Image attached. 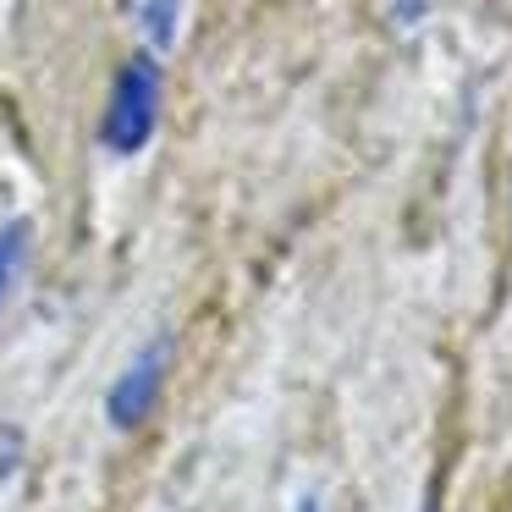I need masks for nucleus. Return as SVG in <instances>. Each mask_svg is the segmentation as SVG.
I'll list each match as a JSON object with an SVG mask.
<instances>
[{
    "label": "nucleus",
    "mask_w": 512,
    "mask_h": 512,
    "mask_svg": "<svg viewBox=\"0 0 512 512\" xmlns=\"http://www.w3.org/2000/svg\"><path fill=\"white\" fill-rule=\"evenodd\" d=\"M160 122V61L155 56H133L111 83V100L100 116V144L111 155H138L155 138Z\"/></svg>",
    "instance_id": "obj_1"
},
{
    "label": "nucleus",
    "mask_w": 512,
    "mask_h": 512,
    "mask_svg": "<svg viewBox=\"0 0 512 512\" xmlns=\"http://www.w3.org/2000/svg\"><path fill=\"white\" fill-rule=\"evenodd\" d=\"M166 364H171L166 336H155L149 347H138V353L127 358V369L111 380V391H105V419H111L116 430H138V424L155 413L160 386H166Z\"/></svg>",
    "instance_id": "obj_2"
},
{
    "label": "nucleus",
    "mask_w": 512,
    "mask_h": 512,
    "mask_svg": "<svg viewBox=\"0 0 512 512\" xmlns=\"http://www.w3.org/2000/svg\"><path fill=\"white\" fill-rule=\"evenodd\" d=\"M138 12V28H144V39L155 50H166L171 39H177V17H182V0H133Z\"/></svg>",
    "instance_id": "obj_3"
},
{
    "label": "nucleus",
    "mask_w": 512,
    "mask_h": 512,
    "mask_svg": "<svg viewBox=\"0 0 512 512\" xmlns=\"http://www.w3.org/2000/svg\"><path fill=\"white\" fill-rule=\"evenodd\" d=\"M17 243H23V226H6V232H0V292H6V281H12Z\"/></svg>",
    "instance_id": "obj_4"
},
{
    "label": "nucleus",
    "mask_w": 512,
    "mask_h": 512,
    "mask_svg": "<svg viewBox=\"0 0 512 512\" xmlns=\"http://www.w3.org/2000/svg\"><path fill=\"white\" fill-rule=\"evenodd\" d=\"M430 6H435V0H391V12H397L402 28H408V23H424V17H430Z\"/></svg>",
    "instance_id": "obj_5"
},
{
    "label": "nucleus",
    "mask_w": 512,
    "mask_h": 512,
    "mask_svg": "<svg viewBox=\"0 0 512 512\" xmlns=\"http://www.w3.org/2000/svg\"><path fill=\"white\" fill-rule=\"evenodd\" d=\"M292 512H320V496H314V490H309V496H303V501H298V507H292Z\"/></svg>",
    "instance_id": "obj_6"
}]
</instances>
